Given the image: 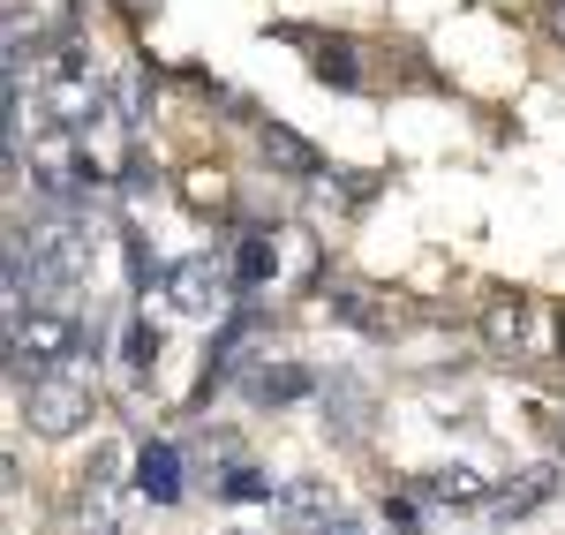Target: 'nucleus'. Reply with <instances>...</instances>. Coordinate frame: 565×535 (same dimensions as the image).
Wrapping results in <instances>:
<instances>
[{
    "mask_svg": "<svg viewBox=\"0 0 565 535\" xmlns=\"http://www.w3.org/2000/svg\"><path fill=\"white\" fill-rule=\"evenodd\" d=\"M23 415H31V430H39V438H76V430H84V422H90V362H84V347L61 362V370L31 377Z\"/></svg>",
    "mask_w": 565,
    "mask_h": 535,
    "instance_id": "nucleus-1",
    "label": "nucleus"
},
{
    "mask_svg": "<svg viewBox=\"0 0 565 535\" xmlns=\"http://www.w3.org/2000/svg\"><path fill=\"white\" fill-rule=\"evenodd\" d=\"M226 295H234V271H218L212 257H189V265L167 271V310L174 317H204L212 324L226 310Z\"/></svg>",
    "mask_w": 565,
    "mask_h": 535,
    "instance_id": "nucleus-2",
    "label": "nucleus"
},
{
    "mask_svg": "<svg viewBox=\"0 0 565 535\" xmlns=\"http://www.w3.org/2000/svg\"><path fill=\"white\" fill-rule=\"evenodd\" d=\"M543 497H558V468H527L521 483H505V491L490 497V521H498V528H513V521H527Z\"/></svg>",
    "mask_w": 565,
    "mask_h": 535,
    "instance_id": "nucleus-3",
    "label": "nucleus"
},
{
    "mask_svg": "<svg viewBox=\"0 0 565 535\" xmlns=\"http://www.w3.org/2000/svg\"><path fill=\"white\" fill-rule=\"evenodd\" d=\"M249 393H257L264 407H287V400H309V393H317V370H309V362H264L257 377H249Z\"/></svg>",
    "mask_w": 565,
    "mask_h": 535,
    "instance_id": "nucleus-4",
    "label": "nucleus"
},
{
    "mask_svg": "<svg viewBox=\"0 0 565 535\" xmlns=\"http://www.w3.org/2000/svg\"><path fill=\"white\" fill-rule=\"evenodd\" d=\"M136 491L159 497V505H174L181 497V452L174 446H143L136 452Z\"/></svg>",
    "mask_w": 565,
    "mask_h": 535,
    "instance_id": "nucleus-5",
    "label": "nucleus"
},
{
    "mask_svg": "<svg viewBox=\"0 0 565 535\" xmlns=\"http://www.w3.org/2000/svg\"><path fill=\"white\" fill-rule=\"evenodd\" d=\"M264 159H271L279 174H302V181H317V143H309V136H295L287 121H264Z\"/></svg>",
    "mask_w": 565,
    "mask_h": 535,
    "instance_id": "nucleus-6",
    "label": "nucleus"
},
{
    "mask_svg": "<svg viewBox=\"0 0 565 535\" xmlns=\"http://www.w3.org/2000/svg\"><path fill=\"white\" fill-rule=\"evenodd\" d=\"M234 295H264V287H271V271H279V249H271V242H264V234H249V242H242V249H234Z\"/></svg>",
    "mask_w": 565,
    "mask_h": 535,
    "instance_id": "nucleus-7",
    "label": "nucleus"
},
{
    "mask_svg": "<svg viewBox=\"0 0 565 535\" xmlns=\"http://www.w3.org/2000/svg\"><path fill=\"white\" fill-rule=\"evenodd\" d=\"M271 513H279V521H332V491H324L317 475H302V483H287V491L271 497Z\"/></svg>",
    "mask_w": 565,
    "mask_h": 535,
    "instance_id": "nucleus-8",
    "label": "nucleus"
},
{
    "mask_svg": "<svg viewBox=\"0 0 565 535\" xmlns=\"http://www.w3.org/2000/svg\"><path fill=\"white\" fill-rule=\"evenodd\" d=\"M423 491H430L437 505H476V497H490L476 468H430V475H423Z\"/></svg>",
    "mask_w": 565,
    "mask_h": 535,
    "instance_id": "nucleus-9",
    "label": "nucleus"
},
{
    "mask_svg": "<svg viewBox=\"0 0 565 535\" xmlns=\"http://www.w3.org/2000/svg\"><path fill=\"white\" fill-rule=\"evenodd\" d=\"M332 317H348L354 332H377V324H385V310H377L362 287H348V279H332Z\"/></svg>",
    "mask_w": 565,
    "mask_h": 535,
    "instance_id": "nucleus-10",
    "label": "nucleus"
},
{
    "mask_svg": "<svg viewBox=\"0 0 565 535\" xmlns=\"http://www.w3.org/2000/svg\"><path fill=\"white\" fill-rule=\"evenodd\" d=\"M324 407H332V422H340L348 438H362V422H370V400H362V385H354V377H340Z\"/></svg>",
    "mask_w": 565,
    "mask_h": 535,
    "instance_id": "nucleus-11",
    "label": "nucleus"
},
{
    "mask_svg": "<svg viewBox=\"0 0 565 535\" xmlns=\"http://www.w3.org/2000/svg\"><path fill=\"white\" fill-rule=\"evenodd\" d=\"M317 76H324L332 90H354V84H362V68H354V53H348L340 39H332V45H317Z\"/></svg>",
    "mask_w": 565,
    "mask_h": 535,
    "instance_id": "nucleus-12",
    "label": "nucleus"
},
{
    "mask_svg": "<svg viewBox=\"0 0 565 535\" xmlns=\"http://www.w3.org/2000/svg\"><path fill=\"white\" fill-rule=\"evenodd\" d=\"M121 249H129V271H136V287H167V265L151 257V242H143V226H129V234H121Z\"/></svg>",
    "mask_w": 565,
    "mask_h": 535,
    "instance_id": "nucleus-13",
    "label": "nucleus"
},
{
    "mask_svg": "<svg viewBox=\"0 0 565 535\" xmlns=\"http://www.w3.org/2000/svg\"><path fill=\"white\" fill-rule=\"evenodd\" d=\"M121 355H129V370H151V362H159V324H151V317H129Z\"/></svg>",
    "mask_w": 565,
    "mask_h": 535,
    "instance_id": "nucleus-14",
    "label": "nucleus"
},
{
    "mask_svg": "<svg viewBox=\"0 0 565 535\" xmlns=\"http://www.w3.org/2000/svg\"><path fill=\"white\" fill-rule=\"evenodd\" d=\"M218 497L249 505V497H279V491H271V475H264V468H226V475H218Z\"/></svg>",
    "mask_w": 565,
    "mask_h": 535,
    "instance_id": "nucleus-15",
    "label": "nucleus"
},
{
    "mask_svg": "<svg viewBox=\"0 0 565 535\" xmlns=\"http://www.w3.org/2000/svg\"><path fill=\"white\" fill-rule=\"evenodd\" d=\"M385 521H392V535H423V521H415L407 497H385Z\"/></svg>",
    "mask_w": 565,
    "mask_h": 535,
    "instance_id": "nucleus-16",
    "label": "nucleus"
},
{
    "mask_svg": "<svg viewBox=\"0 0 565 535\" xmlns=\"http://www.w3.org/2000/svg\"><path fill=\"white\" fill-rule=\"evenodd\" d=\"M513 332H521V310H498V317H490V340H498V347H513Z\"/></svg>",
    "mask_w": 565,
    "mask_h": 535,
    "instance_id": "nucleus-17",
    "label": "nucleus"
},
{
    "mask_svg": "<svg viewBox=\"0 0 565 535\" xmlns=\"http://www.w3.org/2000/svg\"><path fill=\"white\" fill-rule=\"evenodd\" d=\"M317 535H362V528H354V521H340V513H332V521H317Z\"/></svg>",
    "mask_w": 565,
    "mask_h": 535,
    "instance_id": "nucleus-18",
    "label": "nucleus"
},
{
    "mask_svg": "<svg viewBox=\"0 0 565 535\" xmlns=\"http://www.w3.org/2000/svg\"><path fill=\"white\" fill-rule=\"evenodd\" d=\"M121 8H129V15H151V0H121Z\"/></svg>",
    "mask_w": 565,
    "mask_h": 535,
    "instance_id": "nucleus-19",
    "label": "nucleus"
},
{
    "mask_svg": "<svg viewBox=\"0 0 565 535\" xmlns=\"http://www.w3.org/2000/svg\"><path fill=\"white\" fill-rule=\"evenodd\" d=\"M558 45H565V0H558Z\"/></svg>",
    "mask_w": 565,
    "mask_h": 535,
    "instance_id": "nucleus-20",
    "label": "nucleus"
},
{
    "mask_svg": "<svg viewBox=\"0 0 565 535\" xmlns=\"http://www.w3.org/2000/svg\"><path fill=\"white\" fill-rule=\"evenodd\" d=\"M558 355H565V317H558Z\"/></svg>",
    "mask_w": 565,
    "mask_h": 535,
    "instance_id": "nucleus-21",
    "label": "nucleus"
},
{
    "mask_svg": "<svg viewBox=\"0 0 565 535\" xmlns=\"http://www.w3.org/2000/svg\"><path fill=\"white\" fill-rule=\"evenodd\" d=\"M98 535H106V528H98Z\"/></svg>",
    "mask_w": 565,
    "mask_h": 535,
    "instance_id": "nucleus-22",
    "label": "nucleus"
}]
</instances>
